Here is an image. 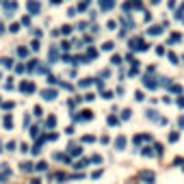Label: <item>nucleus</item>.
<instances>
[{
  "mask_svg": "<svg viewBox=\"0 0 184 184\" xmlns=\"http://www.w3.org/2000/svg\"><path fill=\"white\" fill-rule=\"evenodd\" d=\"M43 96H45V100H52L54 93H52V91H43Z\"/></svg>",
  "mask_w": 184,
  "mask_h": 184,
  "instance_id": "obj_2",
  "label": "nucleus"
},
{
  "mask_svg": "<svg viewBox=\"0 0 184 184\" xmlns=\"http://www.w3.org/2000/svg\"><path fill=\"white\" fill-rule=\"evenodd\" d=\"M28 9H31V13H39L41 5H39V2H35V0H28Z\"/></svg>",
  "mask_w": 184,
  "mask_h": 184,
  "instance_id": "obj_1",
  "label": "nucleus"
}]
</instances>
